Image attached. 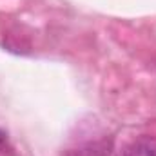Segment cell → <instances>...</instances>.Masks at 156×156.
<instances>
[{
	"mask_svg": "<svg viewBox=\"0 0 156 156\" xmlns=\"http://www.w3.org/2000/svg\"><path fill=\"white\" fill-rule=\"evenodd\" d=\"M123 156H156V140L144 136V138L133 142L123 151Z\"/></svg>",
	"mask_w": 156,
	"mask_h": 156,
	"instance_id": "cell-1",
	"label": "cell"
},
{
	"mask_svg": "<svg viewBox=\"0 0 156 156\" xmlns=\"http://www.w3.org/2000/svg\"><path fill=\"white\" fill-rule=\"evenodd\" d=\"M109 144L104 140V142H94V144H87L80 149L71 151L67 156H107L109 154Z\"/></svg>",
	"mask_w": 156,
	"mask_h": 156,
	"instance_id": "cell-2",
	"label": "cell"
},
{
	"mask_svg": "<svg viewBox=\"0 0 156 156\" xmlns=\"http://www.w3.org/2000/svg\"><path fill=\"white\" fill-rule=\"evenodd\" d=\"M9 151H13V149H11V145L7 142V134L4 131H0V154H5Z\"/></svg>",
	"mask_w": 156,
	"mask_h": 156,
	"instance_id": "cell-3",
	"label": "cell"
}]
</instances>
